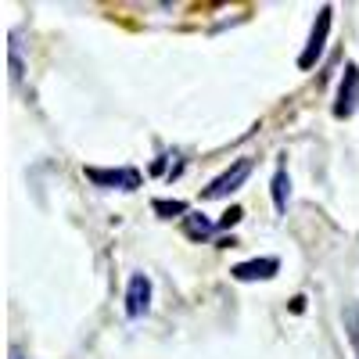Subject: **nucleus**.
Listing matches in <instances>:
<instances>
[{
    "instance_id": "4",
    "label": "nucleus",
    "mask_w": 359,
    "mask_h": 359,
    "mask_svg": "<svg viewBox=\"0 0 359 359\" xmlns=\"http://www.w3.org/2000/svg\"><path fill=\"white\" fill-rule=\"evenodd\" d=\"M86 180H94L97 187H108V191H137L140 187V172L137 169H97L90 165L86 169Z\"/></svg>"
},
{
    "instance_id": "9",
    "label": "nucleus",
    "mask_w": 359,
    "mask_h": 359,
    "mask_svg": "<svg viewBox=\"0 0 359 359\" xmlns=\"http://www.w3.org/2000/svg\"><path fill=\"white\" fill-rule=\"evenodd\" d=\"M345 334H348V341L355 348V359H359V306L355 302L345 306Z\"/></svg>"
},
{
    "instance_id": "1",
    "label": "nucleus",
    "mask_w": 359,
    "mask_h": 359,
    "mask_svg": "<svg viewBox=\"0 0 359 359\" xmlns=\"http://www.w3.org/2000/svg\"><path fill=\"white\" fill-rule=\"evenodd\" d=\"M252 176V158H237L226 172H219L216 180H212V184H208L205 191H201V198L205 201H216V198H226V194H233L237 187H241L245 184V180Z\"/></svg>"
},
{
    "instance_id": "5",
    "label": "nucleus",
    "mask_w": 359,
    "mask_h": 359,
    "mask_svg": "<svg viewBox=\"0 0 359 359\" xmlns=\"http://www.w3.org/2000/svg\"><path fill=\"white\" fill-rule=\"evenodd\" d=\"M147 309H151V280H147L144 273H133L130 287H126V316L140 320Z\"/></svg>"
},
{
    "instance_id": "10",
    "label": "nucleus",
    "mask_w": 359,
    "mask_h": 359,
    "mask_svg": "<svg viewBox=\"0 0 359 359\" xmlns=\"http://www.w3.org/2000/svg\"><path fill=\"white\" fill-rule=\"evenodd\" d=\"M155 212H162L165 219H172V216H187V205H184V201H155Z\"/></svg>"
},
{
    "instance_id": "6",
    "label": "nucleus",
    "mask_w": 359,
    "mask_h": 359,
    "mask_svg": "<svg viewBox=\"0 0 359 359\" xmlns=\"http://www.w3.org/2000/svg\"><path fill=\"white\" fill-rule=\"evenodd\" d=\"M277 269H280L277 259H248V262H237L230 273L233 280H269V277H277Z\"/></svg>"
},
{
    "instance_id": "11",
    "label": "nucleus",
    "mask_w": 359,
    "mask_h": 359,
    "mask_svg": "<svg viewBox=\"0 0 359 359\" xmlns=\"http://www.w3.org/2000/svg\"><path fill=\"white\" fill-rule=\"evenodd\" d=\"M241 216H245V212H241V208H237V205H233V208H230V212H226V216L219 219V226L226 230V226H233V223H237V219H241Z\"/></svg>"
},
{
    "instance_id": "2",
    "label": "nucleus",
    "mask_w": 359,
    "mask_h": 359,
    "mask_svg": "<svg viewBox=\"0 0 359 359\" xmlns=\"http://www.w3.org/2000/svg\"><path fill=\"white\" fill-rule=\"evenodd\" d=\"M327 33H331V8H320L316 11V22H313V33H309V43H306V50H302V57H298V69H313L316 65V57L323 54V47H327Z\"/></svg>"
},
{
    "instance_id": "3",
    "label": "nucleus",
    "mask_w": 359,
    "mask_h": 359,
    "mask_svg": "<svg viewBox=\"0 0 359 359\" xmlns=\"http://www.w3.org/2000/svg\"><path fill=\"white\" fill-rule=\"evenodd\" d=\"M355 108H359V65L348 62V65H345V76H341V83H338L334 115H338V118H348Z\"/></svg>"
},
{
    "instance_id": "7",
    "label": "nucleus",
    "mask_w": 359,
    "mask_h": 359,
    "mask_svg": "<svg viewBox=\"0 0 359 359\" xmlns=\"http://www.w3.org/2000/svg\"><path fill=\"white\" fill-rule=\"evenodd\" d=\"M184 230H187V237H194V241H205V237L216 230V223L205 219L201 212H187V216H184Z\"/></svg>"
},
{
    "instance_id": "8",
    "label": "nucleus",
    "mask_w": 359,
    "mask_h": 359,
    "mask_svg": "<svg viewBox=\"0 0 359 359\" xmlns=\"http://www.w3.org/2000/svg\"><path fill=\"white\" fill-rule=\"evenodd\" d=\"M287 194H291V180H287L284 169H277L273 172V205H277V212L287 208Z\"/></svg>"
},
{
    "instance_id": "12",
    "label": "nucleus",
    "mask_w": 359,
    "mask_h": 359,
    "mask_svg": "<svg viewBox=\"0 0 359 359\" xmlns=\"http://www.w3.org/2000/svg\"><path fill=\"white\" fill-rule=\"evenodd\" d=\"M11 359H25V355H22V352H18V348H15V352H11Z\"/></svg>"
}]
</instances>
